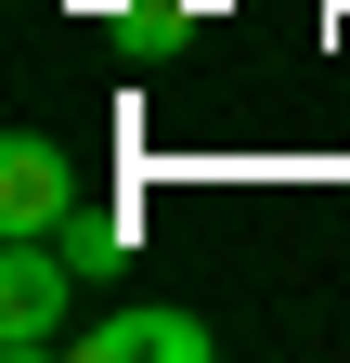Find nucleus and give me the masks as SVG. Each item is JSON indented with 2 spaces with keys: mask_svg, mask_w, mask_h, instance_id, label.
<instances>
[{
  "mask_svg": "<svg viewBox=\"0 0 350 363\" xmlns=\"http://www.w3.org/2000/svg\"><path fill=\"white\" fill-rule=\"evenodd\" d=\"M78 363H208V325L195 311H104V325H78Z\"/></svg>",
  "mask_w": 350,
  "mask_h": 363,
  "instance_id": "obj_3",
  "label": "nucleus"
},
{
  "mask_svg": "<svg viewBox=\"0 0 350 363\" xmlns=\"http://www.w3.org/2000/svg\"><path fill=\"white\" fill-rule=\"evenodd\" d=\"M117 52L130 65H182L195 52V0H130V13H117Z\"/></svg>",
  "mask_w": 350,
  "mask_h": 363,
  "instance_id": "obj_4",
  "label": "nucleus"
},
{
  "mask_svg": "<svg viewBox=\"0 0 350 363\" xmlns=\"http://www.w3.org/2000/svg\"><path fill=\"white\" fill-rule=\"evenodd\" d=\"M78 259L65 234H13L0 247V363H52V350H78Z\"/></svg>",
  "mask_w": 350,
  "mask_h": 363,
  "instance_id": "obj_1",
  "label": "nucleus"
},
{
  "mask_svg": "<svg viewBox=\"0 0 350 363\" xmlns=\"http://www.w3.org/2000/svg\"><path fill=\"white\" fill-rule=\"evenodd\" d=\"M78 208H91L78 195V156L52 130H13V143H0V234H65Z\"/></svg>",
  "mask_w": 350,
  "mask_h": 363,
  "instance_id": "obj_2",
  "label": "nucleus"
}]
</instances>
